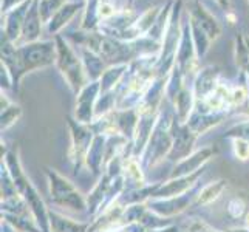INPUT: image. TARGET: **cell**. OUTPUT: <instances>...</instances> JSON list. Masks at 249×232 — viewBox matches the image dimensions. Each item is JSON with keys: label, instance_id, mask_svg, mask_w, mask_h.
<instances>
[{"label": "cell", "instance_id": "6da1fadb", "mask_svg": "<svg viewBox=\"0 0 249 232\" xmlns=\"http://www.w3.org/2000/svg\"><path fill=\"white\" fill-rule=\"evenodd\" d=\"M36 10V8H34ZM39 31V22L36 19V11H33L28 17H27V23H25V36H28L30 37H34L37 34Z\"/></svg>", "mask_w": 249, "mask_h": 232}]
</instances>
